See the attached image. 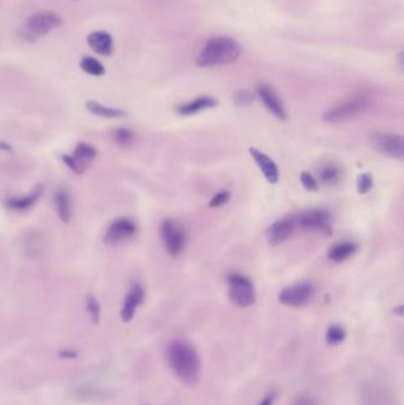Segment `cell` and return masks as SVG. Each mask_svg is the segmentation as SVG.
Instances as JSON below:
<instances>
[{
  "label": "cell",
  "instance_id": "1",
  "mask_svg": "<svg viewBox=\"0 0 404 405\" xmlns=\"http://www.w3.org/2000/svg\"><path fill=\"white\" fill-rule=\"evenodd\" d=\"M170 369L178 381L195 386L201 379L202 362L197 349L184 339H175L166 349Z\"/></svg>",
  "mask_w": 404,
  "mask_h": 405
},
{
  "label": "cell",
  "instance_id": "2",
  "mask_svg": "<svg viewBox=\"0 0 404 405\" xmlns=\"http://www.w3.org/2000/svg\"><path fill=\"white\" fill-rule=\"evenodd\" d=\"M242 53V46L228 36H216L203 46L197 60L198 67L210 68L232 63Z\"/></svg>",
  "mask_w": 404,
  "mask_h": 405
},
{
  "label": "cell",
  "instance_id": "3",
  "mask_svg": "<svg viewBox=\"0 0 404 405\" xmlns=\"http://www.w3.org/2000/svg\"><path fill=\"white\" fill-rule=\"evenodd\" d=\"M373 105L369 94H357L343 102L338 103L323 115V122L327 124H343L346 121L362 115Z\"/></svg>",
  "mask_w": 404,
  "mask_h": 405
},
{
  "label": "cell",
  "instance_id": "4",
  "mask_svg": "<svg viewBox=\"0 0 404 405\" xmlns=\"http://www.w3.org/2000/svg\"><path fill=\"white\" fill-rule=\"evenodd\" d=\"M62 18L51 11H42L32 14L19 28V36L26 42H37L50 31L60 28Z\"/></svg>",
  "mask_w": 404,
  "mask_h": 405
},
{
  "label": "cell",
  "instance_id": "5",
  "mask_svg": "<svg viewBox=\"0 0 404 405\" xmlns=\"http://www.w3.org/2000/svg\"><path fill=\"white\" fill-rule=\"evenodd\" d=\"M228 296L230 303L239 308H247L257 303V292L253 282L241 273L229 274Z\"/></svg>",
  "mask_w": 404,
  "mask_h": 405
},
{
  "label": "cell",
  "instance_id": "6",
  "mask_svg": "<svg viewBox=\"0 0 404 405\" xmlns=\"http://www.w3.org/2000/svg\"><path fill=\"white\" fill-rule=\"evenodd\" d=\"M160 235L166 251L171 256L175 258L180 256L187 247V237L185 230L173 219H167L162 221Z\"/></svg>",
  "mask_w": 404,
  "mask_h": 405
},
{
  "label": "cell",
  "instance_id": "7",
  "mask_svg": "<svg viewBox=\"0 0 404 405\" xmlns=\"http://www.w3.org/2000/svg\"><path fill=\"white\" fill-rule=\"evenodd\" d=\"M370 144L380 154L395 160H403L404 140L401 135L377 132L370 137Z\"/></svg>",
  "mask_w": 404,
  "mask_h": 405
},
{
  "label": "cell",
  "instance_id": "8",
  "mask_svg": "<svg viewBox=\"0 0 404 405\" xmlns=\"http://www.w3.org/2000/svg\"><path fill=\"white\" fill-rule=\"evenodd\" d=\"M296 224L312 231L332 235V216L323 209H311L296 215Z\"/></svg>",
  "mask_w": 404,
  "mask_h": 405
},
{
  "label": "cell",
  "instance_id": "9",
  "mask_svg": "<svg viewBox=\"0 0 404 405\" xmlns=\"http://www.w3.org/2000/svg\"><path fill=\"white\" fill-rule=\"evenodd\" d=\"M316 293V287L312 282L301 281L296 285H289L279 294V303L285 306L303 307L312 300Z\"/></svg>",
  "mask_w": 404,
  "mask_h": 405
},
{
  "label": "cell",
  "instance_id": "10",
  "mask_svg": "<svg viewBox=\"0 0 404 405\" xmlns=\"http://www.w3.org/2000/svg\"><path fill=\"white\" fill-rule=\"evenodd\" d=\"M135 233H137V224L130 219L120 217L110 223V226L105 231L103 241L109 246H116V244L130 240L135 235Z\"/></svg>",
  "mask_w": 404,
  "mask_h": 405
},
{
  "label": "cell",
  "instance_id": "11",
  "mask_svg": "<svg viewBox=\"0 0 404 405\" xmlns=\"http://www.w3.org/2000/svg\"><path fill=\"white\" fill-rule=\"evenodd\" d=\"M296 228V216H287L273 223L266 231V240L271 247L285 243L294 233Z\"/></svg>",
  "mask_w": 404,
  "mask_h": 405
},
{
  "label": "cell",
  "instance_id": "12",
  "mask_svg": "<svg viewBox=\"0 0 404 405\" xmlns=\"http://www.w3.org/2000/svg\"><path fill=\"white\" fill-rule=\"evenodd\" d=\"M257 95L260 98L261 101L264 102V106L274 115L279 120H286L287 119V112H286L285 106L282 103L280 96L276 94L274 89L271 85L262 83L257 87Z\"/></svg>",
  "mask_w": 404,
  "mask_h": 405
},
{
  "label": "cell",
  "instance_id": "13",
  "mask_svg": "<svg viewBox=\"0 0 404 405\" xmlns=\"http://www.w3.org/2000/svg\"><path fill=\"white\" fill-rule=\"evenodd\" d=\"M249 153L252 158L257 162V167L260 169L264 178L267 179L268 183L273 184V185L278 183L279 179H280V171H279L276 162L269 155L261 152L257 148L250 147Z\"/></svg>",
  "mask_w": 404,
  "mask_h": 405
},
{
  "label": "cell",
  "instance_id": "14",
  "mask_svg": "<svg viewBox=\"0 0 404 405\" xmlns=\"http://www.w3.org/2000/svg\"><path fill=\"white\" fill-rule=\"evenodd\" d=\"M145 289L140 283H133L130 287V292L127 293L125 301H123V310H121V319L125 322H130L135 315L138 308L141 303H144Z\"/></svg>",
  "mask_w": 404,
  "mask_h": 405
},
{
  "label": "cell",
  "instance_id": "15",
  "mask_svg": "<svg viewBox=\"0 0 404 405\" xmlns=\"http://www.w3.org/2000/svg\"><path fill=\"white\" fill-rule=\"evenodd\" d=\"M217 106V100L211 96H200L197 99L183 103L177 107V113L183 117H190L201 113L203 110H211Z\"/></svg>",
  "mask_w": 404,
  "mask_h": 405
},
{
  "label": "cell",
  "instance_id": "16",
  "mask_svg": "<svg viewBox=\"0 0 404 405\" xmlns=\"http://www.w3.org/2000/svg\"><path fill=\"white\" fill-rule=\"evenodd\" d=\"M90 49L101 56H109L113 53V38L110 33L105 31H95L88 36Z\"/></svg>",
  "mask_w": 404,
  "mask_h": 405
},
{
  "label": "cell",
  "instance_id": "17",
  "mask_svg": "<svg viewBox=\"0 0 404 405\" xmlns=\"http://www.w3.org/2000/svg\"><path fill=\"white\" fill-rule=\"evenodd\" d=\"M343 169L341 165H338L336 162H326L323 165L320 166L318 169V178L321 183L328 186H333L341 183L343 179Z\"/></svg>",
  "mask_w": 404,
  "mask_h": 405
},
{
  "label": "cell",
  "instance_id": "18",
  "mask_svg": "<svg viewBox=\"0 0 404 405\" xmlns=\"http://www.w3.org/2000/svg\"><path fill=\"white\" fill-rule=\"evenodd\" d=\"M358 251V246L351 241H344L341 243L334 244L328 251V258L336 263H341L352 258Z\"/></svg>",
  "mask_w": 404,
  "mask_h": 405
},
{
  "label": "cell",
  "instance_id": "19",
  "mask_svg": "<svg viewBox=\"0 0 404 405\" xmlns=\"http://www.w3.org/2000/svg\"><path fill=\"white\" fill-rule=\"evenodd\" d=\"M42 194L43 186L42 185H38L35 190L32 191V194H29V196L21 198H11V199L6 201L7 208H10L11 210H14V211L29 210V209L32 208L37 203Z\"/></svg>",
  "mask_w": 404,
  "mask_h": 405
},
{
  "label": "cell",
  "instance_id": "20",
  "mask_svg": "<svg viewBox=\"0 0 404 405\" xmlns=\"http://www.w3.org/2000/svg\"><path fill=\"white\" fill-rule=\"evenodd\" d=\"M75 162H78V165L81 167L83 171L87 169L89 164L95 159L96 149L93 147L92 144H86V142H80L75 147L73 154H71Z\"/></svg>",
  "mask_w": 404,
  "mask_h": 405
},
{
  "label": "cell",
  "instance_id": "21",
  "mask_svg": "<svg viewBox=\"0 0 404 405\" xmlns=\"http://www.w3.org/2000/svg\"><path fill=\"white\" fill-rule=\"evenodd\" d=\"M87 110L96 117H107V119H118V117H126V112L118 110V108H110L105 107L96 101H88L86 103Z\"/></svg>",
  "mask_w": 404,
  "mask_h": 405
},
{
  "label": "cell",
  "instance_id": "22",
  "mask_svg": "<svg viewBox=\"0 0 404 405\" xmlns=\"http://www.w3.org/2000/svg\"><path fill=\"white\" fill-rule=\"evenodd\" d=\"M55 204H56L57 214L61 221L64 223L71 222V197L66 191H58L55 194Z\"/></svg>",
  "mask_w": 404,
  "mask_h": 405
},
{
  "label": "cell",
  "instance_id": "23",
  "mask_svg": "<svg viewBox=\"0 0 404 405\" xmlns=\"http://www.w3.org/2000/svg\"><path fill=\"white\" fill-rule=\"evenodd\" d=\"M346 335L348 333L344 326L339 324L331 325L330 327L327 328L325 340L328 346H338L344 342Z\"/></svg>",
  "mask_w": 404,
  "mask_h": 405
},
{
  "label": "cell",
  "instance_id": "24",
  "mask_svg": "<svg viewBox=\"0 0 404 405\" xmlns=\"http://www.w3.org/2000/svg\"><path fill=\"white\" fill-rule=\"evenodd\" d=\"M75 396H78V399H87V401H98V399H107L109 392L101 388L78 386V388L75 389Z\"/></svg>",
  "mask_w": 404,
  "mask_h": 405
},
{
  "label": "cell",
  "instance_id": "25",
  "mask_svg": "<svg viewBox=\"0 0 404 405\" xmlns=\"http://www.w3.org/2000/svg\"><path fill=\"white\" fill-rule=\"evenodd\" d=\"M82 70L87 74L93 75V76H102L105 74V68L102 65L100 61L96 60L94 57L85 56L81 60Z\"/></svg>",
  "mask_w": 404,
  "mask_h": 405
},
{
  "label": "cell",
  "instance_id": "26",
  "mask_svg": "<svg viewBox=\"0 0 404 405\" xmlns=\"http://www.w3.org/2000/svg\"><path fill=\"white\" fill-rule=\"evenodd\" d=\"M135 139H137V135L128 128H118L113 133V140L121 147H130L134 144Z\"/></svg>",
  "mask_w": 404,
  "mask_h": 405
},
{
  "label": "cell",
  "instance_id": "27",
  "mask_svg": "<svg viewBox=\"0 0 404 405\" xmlns=\"http://www.w3.org/2000/svg\"><path fill=\"white\" fill-rule=\"evenodd\" d=\"M87 310H88L93 322L98 324L100 321V317H101V305L95 296L88 295L87 298Z\"/></svg>",
  "mask_w": 404,
  "mask_h": 405
},
{
  "label": "cell",
  "instance_id": "28",
  "mask_svg": "<svg viewBox=\"0 0 404 405\" xmlns=\"http://www.w3.org/2000/svg\"><path fill=\"white\" fill-rule=\"evenodd\" d=\"M373 178L370 173H363V174L358 177V179H357V190H358L359 194H369L370 191L373 190Z\"/></svg>",
  "mask_w": 404,
  "mask_h": 405
},
{
  "label": "cell",
  "instance_id": "29",
  "mask_svg": "<svg viewBox=\"0 0 404 405\" xmlns=\"http://www.w3.org/2000/svg\"><path fill=\"white\" fill-rule=\"evenodd\" d=\"M236 106L248 107L254 102V94L249 90H239L234 95Z\"/></svg>",
  "mask_w": 404,
  "mask_h": 405
},
{
  "label": "cell",
  "instance_id": "30",
  "mask_svg": "<svg viewBox=\"0 0 404 405\" xmlns=\"http://www.w3.org/2000/svg\"><path fill=\"white\" fill-rule=\"evenodd\" d=\"M300 180H301L303 186L309 192H316V191L319 190V183H318L316 177L312 176L311 173L306 172V171L301 173L300 174Z\"/></svg>",
  "mask_w": 404,
  "mask_h": 405
},
{
  "label": "cell",
  "instance_id": "31",
  "mask_svg": "<svg viewBox=\"0 0 404 405\" xmlns=\"http://www.w3.org/2000/svg\"><path fill=\"white\" fill-rule=\"evenodd\" d=\"M229 201H230V192L227 190H222L214 194V197L211 198L209 206L212 209L219 208V206L228 204Z\"/></svg>",
  "mask_w": 404,
  "mask_h": 405
},
{
  "label": "cell",
  "instance_id": "32",
  "mask_svg": "<svg viewBox=\"0 0 404 405\" xmlns=\"http://www.w3.org/2000/svg\"><path fill=\"white\" fill-rule=\"evenodd\" d=\"M62 160H63L64 164H66L73 172L76 173V174H82V173L85 172V171L76 164V162H75L71 155H62Z\"/></svg>",
  "mask_w": 404,
  "mask_h": 405
},
{
  "label": "cell",
  "instance_id": "33",
  "mask_svg": "<svg viewBox=\"0 0 404 405\" xmlns=\"http://www.w3.org/2000/svg\"><path fill=\"white\" fill-rule=\"evenodd\" d=\"M276 399H278V391L271 390V391L268 392L267 395L264 396V399H261L260 403L257 405H274Z\"/></svg>",
  "mask_w": 404,
  "mask_h": 405
},
{
  "label": "cell",
  "instance_id": "34",
  "mask_svg": "<svg viewBox=\"0 0 404 405\" xmlns=\"http://www.w3.org/2000/svg\"><path fill=\"white\" fill-rule=\"evenodd\" d=\"M294 405H318V403H316V399L311 397V396L305 395L298 397Z\"/></svg>",
  "mask_w": 404,
  "mask_h": 405
}]
</instances>
